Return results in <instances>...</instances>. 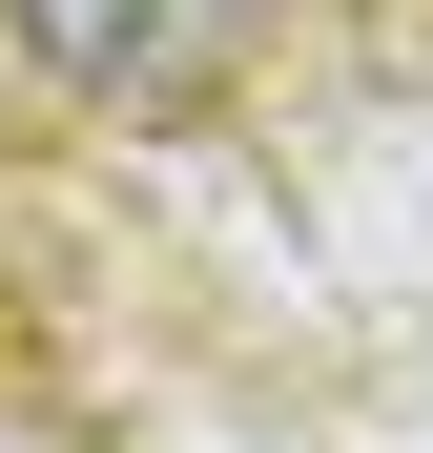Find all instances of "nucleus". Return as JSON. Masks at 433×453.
<instances>
[{"label": "nucleus", "mask_w": 433, "mask_h": 453, "mask_svg": "<svg viewBox=\"0 0 433 453\" xmlns=\"http://www.w3.org/2000/svg\"><path fill=\"white\" fill-rule=\"evenodd\" d=\"M21 21L42 83H83V104H186L206 62L248 42V0H0Z\"/></svg>", "instance_id": "obj_1"}]
</instances>
